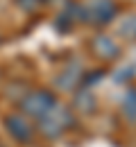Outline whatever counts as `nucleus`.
<instances>
[{"mask_svg": "<svg viewBox=\"0 0 136 147\" xmlns=\"http://www.w3.org/2000/svg\"><path fill=\"white\" fill-rule=\"evenodd\" d=\"M122 30H125V32L129 34V38H136V16L127 20V23L122 25Z\"/></svg>", "mask_w": 136, "mask_h": 147, "instance_id": "obj_1", "label": "nucleus"}]
</instances>
